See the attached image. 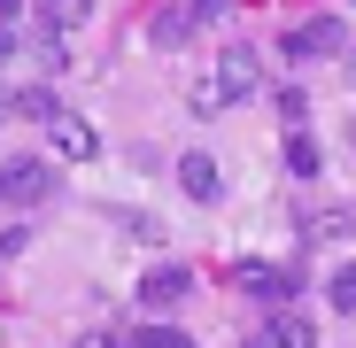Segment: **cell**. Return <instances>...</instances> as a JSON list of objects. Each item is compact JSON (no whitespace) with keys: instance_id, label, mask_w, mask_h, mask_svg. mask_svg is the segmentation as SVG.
Masks as SVG:
<instances>
[{"instance_id":"5bb4252c","label":"cell","mask_w":356,"mask_h":348,"mask_svg":"<svg viewBox=\"0 0 356 348\" xmlns=\"http://www.w3.org/2000/svg\"><path fill=\"white\" fill-rule=\"evenodd\" d=\"M39 70H47V78H63V70H70V39L39 31Z\"/></svg>"},{"instance_id":"7402d4cb","label":"cell","mask_w":356,"mask_h":348,"mask_svg":"<svg viewBox=\"0 0 356 348\" xmlns=\"http://www.w3.org/2000/svg\"><path fill=\"white\" fill-rule=\"evenodd\" d=\"M241 348H271V340H264V333H256V340H241Z\"/></svg>"},{"instance_id":"8992f818","label":"cell","mask_w":356,"mask_h":348,"mask_svg":"<svg viewBox=\"0 0 356 348\" xmlns=\"http://www.w3.org/2000/svg\"><path fill=\"white\" fill-rule=\"evenodd\" d=\"M47 140H54V155H63V163H93V155H101V132L86 124V116H70V108L47 124Z\"/></svg>"},{"instance_id":"ba28073f","label":"cell","mask_w":356,"mask_h":348,"mask_svg":"<svg viewBox=\"0 0 356 348\" xmlns=\"http://www.w3.org/2000/svg\"><path fill=\"white\" fill-rule=\"evenodd\" d=\"M232 286H241V295H264V302H286L294 295V279L271 271V263H232Z\"/></svg>"},{"instance_id":"8fae6325","label":"cell","mask_w":356,"mask_h":348,"mask_svg":"<svg viewBox=\"0 0 356 348\" xmlns=\"http://www.w3.org/2000/svg\"><path fill=\"white\" fill-rule=\"evenodd\" d=\"M264 340H271V348H318V325L294 317V310H279V317L264 325Z\"/></svg>"},{"instance_id":"277c9868","label":"cell","mask_w":356,"mask_h":348,"mask_svg":"<svg viewBox=\"0 0 356 348\" xmlns=\"http://www.w3.org/2000/svg\"><path fill=\"white\" fill-rule=\"evenodd\" d=\"M186 286H194V271H186V263H155V271L140 279V310H155V317H163V310H178V302H186Z\"/></svg>"},{"instance_id":"2e32d148","label":"cell","mask_w":356,"mask_h":348,"mask_svg":"<svg viewBox=\"0 0 356 348\" xmlns=\"http://www.w3.org/2000/svg\"><path fill=\"white\" fill-rule=\"evenodd\" d=\"M132 348H194V340H186V333H178V325H147V333H140Z\"/></svg>"},{"instance_id":"7c38bea8","label":"cell","mask_w":356,"mask_h":348,"mask_svg":"<svg viewBox=\"0 0 356 348\" xmlns=\"http://www.w3.org/2000/svg\"><path fill=\"white\" fill-rule=\"evenodd\" d=\"M286 170L294 179H318V140L310 132H286Z\"/></svg>"},{"instance_id":"ac0fdd59","label":"cell","mask_w":356,"mask_h":348,"mask_svg":"<svg viewBox=\"0 0 356 348\" xmlns=\"http://www.w3.org/2000/svg\"><path fill=\"white\" fill-rule=\"evenodd\" d=\"M186 31H194V16H155V39H163V47H178Z\"/></svg>"},{"instance_id":"7a4b0ae2","label":"cell","mask_w":356,"mask_h":348,"mask_svg":"<svg viewBox=\"0 0 356 348\" xmlns=\"http://www.w3.org/2000/svg\"><path fill=\"white\" fill-rule=\"evenodd\" d=\"M209 85L225 93V108H241L264 93V63H256V47H225L217 63H209Z\"/></svg>"},{"instance_id":"6da1fadb","label":"cell","mask_w":356,"mask_h":348,"mask_svg":"<svg viewBox=\"0 0 356 348\" xmlns=\"http://www.w3.org/2000/svg\"><path fill=\"white\" fill-rule=\"evenodd\" d=\"M279 54H286V63H333V54H348V24H341V16H310V24H286Z\"/></svg>"},{"instance_id":"9c48e42d","label":"cell","mask_w":356,"mask_h":348,"mask_svg":"<svg viewBox=\"0 0 356 348\" xmlns=\"http://www.w3.org/2000/svg\"><path fill=\"white\" fill-rule=\"evenodd\" d=\"M86 24H93V0H39V31L70 39V31H86Z\"/></svg>"},{"instance_id":"e0dca14e","label":"cell","mask_w":356,"mask_h":348,"mask_svg":"<svg viewBox=\"0 0 356 348\" xmlns=\"http://www.w3.org/2000/svg\"><path fill=\"white\" fill-rule=\"evenodd\" d=\"M279 116H286V132H302V116H310V101H302V93L286 85V93H279Z\"/></svg>"},{"instance_id":"9a60e30c","label":"cell","mask_w":356,"mask_h":348,"mask_svg":"<svg viewBox=\"0 0 356 348\" xmlns=\"http://www.w3.org/2000/svg\"><path fill=\"white\" fill-rule=\"evenodd\" d=\"M186 108H194V116H225V93H217L209 78H194V93H186Z\"/></svg>"},{"instance_id":"44dd1931","label":"cell","mask_w":356,"mask_h":348,"mask_svg":"<svg viewBox=\"0 0 356 348\" xmlns=\"http://www.w3.org/2000/svg\"><path fill=\"white\" fill-rule=\"evenodd\" d=\"M16 8H24V0H0V16H16Z\"/></svg>"},{"instance_id":"52a82bcc","label":"cell","mask_w":356,"mask_h":348,"mask_svg":"<svg viewBox=\"0 0 356 348\" xmlns=\"http://www.w3.org/2000/svg\"><path fill=\"white\" fill-rule=\"evenodd\" d=\"M0 116H24V124H54V116H63V101H54V85H16L8 101H0Z\"/></svg>"},{"instance_id":"5b68a950","label":"cell","mask_w":356,"mask_h":348,"mask_svg":"<svg viewBox=\"0 0 356 348\" xmlns=\"http://www.w3.org/2000/svg\"><path fill=\"white\" fill-rule=\"evenodd\" d=\"M47 194H54V170H47V163H31V155H24V163H8V170H0V201L31 209V201H47Z\"/></svg>"},{"instance_id":"ffe728a7","label":"cell","mask_w":356,"mask_h":348,"mask_svg":"<svg viewBox=\"0 0 356 348\" xmlns=\"http://www.w3.org/2000/svg\"><path fill=\"white\" fill-rule=\"evenodd\" d=\"M78 348H132V340H116V333H78Z\"/></svg>"},{"instance_id":"4fadbf2b","label":"cell","mask_w":356,"mask_h":348,"mask_svg":"<svg viewBox=\"0 0 356 348\" xmlns=\"http://www.w3.org/2000/svg\"><path fill=\"white\" fill-rule=\"evenodd\" d=\"M325 302H333L341 317H356V263H341V271L325 279Z\"/></svg>"},{"instance_id":"cb8c5ba5","label":"cell","mask_w":356,"mask_h":348,"mask_svg":"<svg viewBox=\"0 0 356 348\" xmlns=\"http://www.w3.org/2000/svg\"><path fill=\"white\" fill-rule=\"evenodd\" d=\"M348 147H356V116H348Z\"/></svg>"},{"instance_id":"30bf717a","label":"cell","mask_w":356,"mask_h":348,"mask_svg":"<svg viewBox=\"0 0 356 348\" xmlns=\"http://www.w3.org/2000/svg\"><path fill=\"white\" fill-rule=\"evenodd\" d=\"M302 240H356V209H310Z\"/></svg>"},{"instance_id":"603a6c76","label":"cell","mask_w":356,"mask_h":348,"mask_svg":"<svg viewBox=\"0 0 356 348\" xmlns=\"http://www.w3.org/2000/svg\"><path fill=\"white\" fill-rule=\"evenodd\" d=\"M0 63H8V31H0Z\"/></svg>"},{"instance_id":"d6986e66","label":"cell","mask_w":356,"mask_h":348,"mask_svg":"<svg viewBox=\"0 0 356 348\" xmlns=\"http://www.w3.org/2000/svg\"><path fill=\"white\" fill-rule=\"evenodd\" d=\"M194 24H225V0H194Z\"/></svg>"},{"instance_id":"3957f363","label":"cell","mask_w":356,"mask_h":348,"mask_svg":"<svg viewBox=\"0 0 356 348\" xmlns=\"http://www.w3.org/2000/svg\"><path fill=\"white\" fill-rule=\"evenodd\" d=\"M178 194L202 201V209H217V201H225V170H217V155H202V147L178 155Z\"/></svg>"}]
</instances>
